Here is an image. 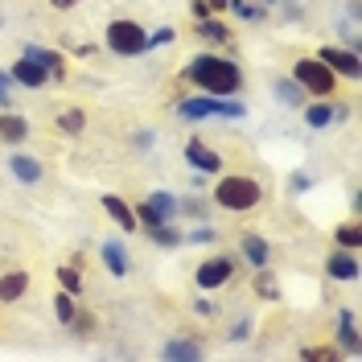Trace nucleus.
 I'll list each match as a JSON object with an SVG mask.
<instances>
[{
    "instance_id": "a878e982",
    "label": "nucleus",
    "mask_w": 362,
    "mask_h": 362,
    "mask_svg": "<svg viewBox=\"0 0 362 362\" xmlns=\"http://www.w3.org/2000/svg\"><path fill=\"white\" fill-rule=\"evenodd\" d=\"M173 37H177L173 29H157V33L148 37V45H169V42H173Z\"/></svg>"
},
{
    "instance_id": "ddd939ff",
    "label": "nucleus",
    "mask_w": 362,
    "mask_h": 362,
    "mask_svg": "<svg viewBox=\"0 0 362 362\" xmlns=\"http://www.w3.org/2000/svg\"><path fill=\"white\" fill-rule=\"evenodd\" d=\"M325 272H329L334 280H354V276H358V259H354V255H329Z\"/></svg>"
},
{
    "instance_id": "412c9836",
    "label": "nucleus",
    "mask_w": 362,
    "mask_h": 362,
    "mask_svg": "<svg viewBox=\"0 0 362 362\" xmlns=\"http://www.w3.org/2000/svg\"><path fill=\"white\" fill-rule=\"evenodd\" d=\"M305 119H309L313 128H325V124H334V107H329V103H317V107L305 112Z\"/></svg>"
},
{
    "instance_id": "423d86ee",
    "label": "nucleus",
    "mask_w": 362,
    "mask_h": 362,
    "mask_svg": "<svg viewBox=\"0 0 362 362\" xmlns=\"http://www.w3.org/2000/svg\"><path fill=\"white\" fill-rule=\"evenodd\" d=\"M185 160H189L194 169H202V173H218V169H223V157L210 153L202 140H189V144H185Z\"/></svg>"
},
{
    "instance_id": "f257e3e1",
    "label": "nucleus",
    "mask_w": 362,
    "mask_h": 362,
    "mask_svg": "<svg viewBox=\"0 0 362 362\" xmlns=\"http://www.w3.org/2000/svg\"><path fill=\"white\" fill-rule=\"evenodd\" d=\"M189 78H194L202 90H210V95H235V90L243 87L239 66L226 62V58H214V54H202V58L189 66Z\"/></svg>"
},
{
    "instance_id": "7c9ffc66",
    "label": "nucleus",
    "mask_w": 362,
    "mask_h": 362,
    "mask_svg": "<svg viewBox=\"0 0 362 362\" xmlns=\"http://www.w3.org/2000/svg\"><path fill=\"white\" fill-rule=\"evenodd\" d=\"M70 4H74V0H54V8H70Z\"/></svg>"
},
{
    "instance_id": "20e7f679",
    "label": "nucleus",
    "mask_w": 362,
    "mask_h": 362,
    "mask_svg": "<svg viewBox=\"0 0 362 362\" xmlns=\"http://www.w3.org/2000/svg\"><path fill=\"white\" fill-rule=\"evenodd\" d=\"M107 49H112V54H124V58L144 54V49H148V33L136 21H112L107 25Z\"/></svg>"
},
{
    "instance_id": "bb28decb",
    "label": "nucleus",
    "mask_w": 362,
    "mask_h": 362,
    "mask_svg": "<svg viewBox=\"0 0 362 362\" xmlns=\"http://www.w3.org/2000/svg\"><path fill=\"white\" fill-rule=\"evenodd\" d=\"M8 95H13V83H8V74H0V107L8 103Z\"/></svg>"
},
{
    "instance_id": "f3484780",
    "label": "nucleus",
    "mask_w": 362,
    "mask_h": 362,
    "mask_svg": "<svg viewBox=\"0 0 362 362\" xmlns=\"http://www.w3.org/2000/svg\"><path fill=\"white\" fill-rule=\"evenodd\" d=\"M8 169H13L21 181H37V177H42V165H37L33 157H13V165H8Z\"/></svg>"
},
{
    "instance_id": "f03ea898",
    "label": "nucleus",
    "mask_w": 362,
    "mask_h": 362,
    "mask_svg": "<svg viewBox=\"0 0 362 362\" xmlns=\"http://www.w3.org/2000/svg\"><path fill=\"white\" fill-rule=\"evenodd\" d=\"M264 194H259V185L251 177H223L214 185V202L223 206V210H235V214H243V210H255Z\"/></svg>"
},
{
    "instance_id": "aec40b11",
    "label": "nucleus",
    "mask_w": 362,
    "mask_h": 362,
    "mask_svg": "<svg viewBox=\"0 0 362 362\" xmlns=\"http://www.w3.org/2000/svg\"><path fill=\"white\" fill-rule=\"evenodd\" d=\"M83 124H87V119H83V112H78V107H70V112H62L58 115V128H62V132H83Z\"/></svg>"
},
{
    "instance_id": "7ed1b4c3",
    "label": "nucleus",
    "mask_w": 362,
    "mask_h": 362,
    "mask_svg": "<svg viewBox=\"0 0 362 362\" xmlns=\"http://www.w3.org/2000/svg\"><path fill=\"white\" fill-rule=\"evenodd\" d=\"M293 78L305 90H313V95H334V90H338V74L325 66L321 58H300L293 66Z\"/></svg>"
},
{
    "instance_id": "c756f323",
    "label": "nucleus",
    "mask_w": 362,
    "mask_h": 362,
    "mask_svg": "<svg viewBox=\"0 0 362 362\" xmlns=\"http://www.w3.org/2000/svg\"><path fill=\"white\" fill-rule=\"evenodd\" d=\"M206 4H210V13H214V8H226L230 0H206Z\"/></svg>"
},
{
    "instance_id": "dca6fc26",
    "label": "nucleus",
    "mask_w": 362,
    "mask_h": 362,
    "mask_svg": "<svg viewBox=\"0 0 362 362\" xmlns=\"http://www.w3.org/2000/svg\"><path fill=\"white\" fill-rule=\"evenodd\" d=\"M341 346H346V354H358V321H354V313H341Z\"/></svg>"
},
{
    "instance_id": "9d476101",
    "label": "nucleus",
    "mask_w": 362,
    "mask_h": 362,
    "mask_svg": "<svg viewBox=\"0 0 362 362\" xmlns=\"http://www.w3.org/2000/svg\"><path fill=\"white\" fill-rule=\"evenodd\" d=\"M103 210H107L115 223L124 226V230H136V210L124 202V198H115V194H103Z\"/></svg>"
},
{
    "instance_id": "4468645a",
    "label": "nucleus",
    "mask_w": 362,
    "mask_h": 362,
    "mask_svg": "<svg viewBox=\"0 0 362 362\" xmlns=\"http://www.w3.org/2000/svg\"><path fill=\"white\" fill-rule=\"evenodd\" d=\"M243 255H247L255 268H268V243L259 235H243Z\"/></svg>"
},
{
    "instance_id": "c85d7f7f",
    "label": "nucleus",
    "mask_w": 362,
    "mask_h": 362,
    "mask_svg": "<svg viewBox=\"0 0 362 362\" xmlns=\"http://www.w3.org/2000/svg\"><path fill=\"white\" fill-rule=\"evenodd\" d=\"M194 17H198V21L210 17V4H206V0H194Z\"/></svg>"
},
{
    "instance_id": "5701e85b",
    "label": "nucleus",
    "mask_w": 362,
    "mask_h": 362,
    "mask_svg": "<svg viewBox=\"0 0 362 362\" xmlns=\"http://www.w3.org/2000/svg\"><path fill=\"white\" fill-rule=\"evenodd\" d=\"M54 309H58V321H62V325H70V321H74V300H70V293L54 296Z\"/></svg>"
},
{
    "instance_id": "a211bd4d",
    "label": "nucleus",
    "mask_w": 362,
    "mask_h": 362,
    "mask_svg": "<svg viewBox=\"0 0 362 362\" xmlns=\"http://www.w3.org/2000/svg\"><path fill=\"white\" fill-rule=\"evenodd\" d=\"M181 115H189V119L214 115V95H206V99H185V103H181Z\"/></svg>"
},
{
    "instance_id": "393cba45",
    "label": "nucleus",
    "mask_w": 362,
    "mask_h": 362,
    "mask_svg": "<svg viewBox=\"0 0 362 362\" xmlns=\"http://www.w3.org/2000/svg\"><path fill=\"white\" fill-rule=\"evenodd\" d=\"M58 276H62V284H66L70 293H78V272H74V268H62Z\"/></svg>"
},
{
    "instance_id": "39448f33",
    "label": "nucleus",
    "mask_w": 362,
    "mask_h": 362,
    "mask_svg": "<svg viewBox=\"0 0 362 362\" xmlns=\"http://www.w3.org/2000/svg\"><path fill=\"white\" fill-rule=\"evenodd\" d=\"M230 276H235V259L218 255V259H206L202 268H198V284H202V288H218Z\"/></svg>"
},
{
    "instance_id": "6ab92c4d",
    "label": "nucleus",
    "mask_w": 362,
    "mask_h": 362,
    "mask_svg": "<svg viewBox=\"0 0 362 362\" xmlns=\"http://www.w3.org/2000/svg\"><path fill=\"white\" fill-rule=\"evenodd\" d=\"M202 346H189V341H169L165 346V358H198Z\"/></svg>"
},
{
    "instance_id": "4be33fe9",
    "label": "nucleus",
    "mask_w": 362,
    "mask_h": 362,
    "mask_svg": "<svg viewBox=\"0 0 362 362\" xmlns=\"http://www.w3.org/2000/svg\"><path fill=\"white\" fill-rule=\"evenodd\" d=\"M198 29H202V37H210V42H226V37H230V29H226L223 21H210V17L198 21Z\"/></svg>"
},
{
    "instance_id": "b1692460",
    "label": "nucleus",
    "mask_w": 362,
    "mask_h": 362,
    "mask_svg": "<svg viewBox=\"0 0 362 362\" xmlns=\"http://www.w3.org/2000/svg\"><path fill=\"white\" fill-rule=\"evenodd\" d=\"M338 243H341V247H358V243H362V230H358V223H346V226H338Z\"/></svg>"
},
{
    "instance_id": "f8f14e48",
    "label": "nucleus",
    "mask_w": 362,
    "mask_h": 362,
    "mask_svg": "<svg viewBox=\"0 0 362 362\" xmlns=\"http://www.w3.org/2000/svg\"><path fill=\"white\" fill-rule=\"evenodd\" d=\"M25 288H29V276H25V272H8V276H0V300H21Z\"/></svg>"
},
{
    "instance_id": "6e6552de",
    "label": "nucleus",
    "mask_w": 362,
    "mask_h": 362,
    "mask_svg": "<svg viewBox=\"0 0 362 362\" xmlns=\"http://www.w3.org/2000/svg\"><path fill=\"white\" fill-rule=\"evenodd\" d=\"M25 58H29V62H37L42 70H49V78H62V70H66L62 54H54V49H42V45H29V49H25Z\"/></svg>"
},
{
    "instance_id": "0eeeda50",
    "label": "nucleus",
    "mask_w": 362,
    "mask_h": 362,
    "mask_svg": "<svg viewBox=\"0 0 362 362\" xmlns=\"http://www.w3.org/2000/svg\"><path fill=\"white\" fill-rule=\"evenodd\" d=\"M321 62L334 70V74L358 78V58H354V54H346V49H334V45H325V49H321Z\"/></svg>"
},
{
    "instance_id": "2eb2a0df",
    "label": "nucleus",
    "mask_w": 362,
    "mask_h": 362,
    "mask_svg": "<svg viewBox=\"0 0 362 362\" xmlns=\"http://www.w3.org/2000/svg\"><path fill=\"white\" fill-rule=\"evenodd\" d=\"M103 264H107L112 276H124V272H128V255H124V247H119V243H103Z\"/></svg>"
},
{
    "instance_id": "9b49d317",
    "label": "nucleus",
    "mask_w": 362,
    "mask_h": 362,
    "mask_svg": "<svg viewBox=\"0 0 362 362\" xmlns=\"http://www.w3.org/2000/svg\"><path fill=\"white\" fill-rule=\"evenodd\" d=\"M25 136H29V119H25V115H8V112H0V140L17 144V140H25Z\"/></svg>"
},
{
    "instance_id": "cd10ccee",
    "label": "nucleus",
    "mask_w": 362,
    "mask_h": 362,
    "mask_svg": "<svg viewBox=\"0 0 362 362\" xmlns=\"http://www.w3.org/2000/svg\"><path fill=\"white\" fill-rule=\"evenodd\" d=\"M189 239H194V243H210V239H214V230H210V226H198Z\"/></svg>"
},
{
    "instance_id": "1a4fd4ad",
    "label": "nucleus",
    "mask_w": 362,
    "mask_h": 362,
    "mask_svg": "<svg viewBox=\"0 0 362 362\" xmlns=\"http://www.w3.org/2000/svg\"><path fill=\"white\" fill-rule=\"evenodd\" d=\"M13 78H17L21 87H45V83H49V70H42L37 62H29V58H21V62L13 66Z\"/></svg>"
}]
</instances>
